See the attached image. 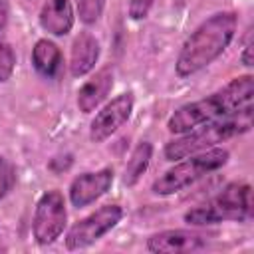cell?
<instances>
[{
  "label": "cell",
  "mask_w": 254,
  "mask_h": 254,
  "mask_svg": "<svg viewBox=\"0 0 254 254\" xmlns=\"http://www.w3.org/2000/svg\"><path fill=\"white\" fill-rule=\"evenodd\" d=\"M236 28L238 16L230 10H222L208 16L185 40L175 62V73L179 77H190L200 69L208 67L226 52V48L236 36Z\"/></svg>",
  "instance_id": "obj_1"
},
{
  "label": "cell",
  "mask_w": 254,
  "mask_h": 254,
  "mask_svg": "<svg viewBox=\"0 0 254 254\" xmlns=\"http://www.w3.org/2000/svg\"><path fill=\"white\" fill-rule=\"evenodd\" d=\"M252 127V111H244V113H236V115H228V117H220L208 123H202L183 135H179L177 139L169 141L163 149V155L167 161L175 163L181 161L189 155L206 151L210 147H216L218 143L246 133Z\"/></svg>",
  "instance_id": "obj_2"
},
{
  "label": "cell",
  "mask_w": 254,
  "mask_h": 254,
  "mask_svg": "<svg viewBox=\"0 0 254 254\" xmlns=\"http://www.w3.org/2000/svg\"><path fill=\"white\" fill-rule=\"evenodd\" d=\"M252 187L244 181H234L228 183L210 202L187 210L183 218L192 226H208L224 220L246 222L252 218Z\"/></svg>",
  "instance_id": "obj_3"
},
{
  "label": "cell",
  "mask_w": 254,
  "mask_h": 254,
  "mask_svg": "<svg viewBox=\"0 0 254 254\" xmlns=\"http://www.w3.org/2000/svg\"><path fill=\"white\" fill-rule=\"evenodd\" d=\"M228 157H230V153L222 147H210L206 151L189 155V157L181 159L175 167L165 171L159 179H155L151 185V190L159 196L175 194V192L190 187L204 175L214 173L220 167H224L228 163Z\"/></svg>",
  "instance_id": "obj_4"
},
{
  "label": "cell",
  "mask_w": 254,
  "mask_h": 254,
  "mask_svg": "<svg viewBox=\"0 0 254 254\" xmlns=\"http://www.w3.org/2000/svg\"><path fill=\"white\" fill-rule=\"evenodd\" d=\"M67 222V208L65 198L60 190H46L34 208L32 218V236L40 246L54 244L65 228Z\"/></svg>",
  "instance_id": "obj_5"
},
{
  "label": "cell",
  "mask_w": 254,
  "mask_h": 254,
  "mask_svg": "<svg viewBox=\"0 0 254 254\" xmlns=\"http://www.w3.org/2000/svg\"><path fill=\"white\" fill-rule=\"evenodd\" d=\"M123 208L119 204H103L85 218L77 220L65 234L67 250H83L97 240H101L107 232H111L123 218Z\"/></svg>",
  "instance_id": "obj_6"
},
{
  "label": "cell",
  "mask_w": 254,
  "mask_h": 254,
  "mask_svg": "<svg viewBox=\"0 0 254 254\" xmlns=\"http://www.w3.org/2000/svg\"><path fill=\"white\" fill-rule=\"evenodd\" d=\"M228 105L224 101V97L220 95V91L210 93L208 97L190 101L181 105L179 109H175L171 113V117L167 119V131L173 135H183L202 123L220 119V117H228Z\"/></svg>",
  "instance_id": "obj_7"
},
{
  "label": "cell",
  "mask_w": 254,
  "mask_h": 254,
  "mask_svg": "<svg viewBox=\"0 0 254 254\" xmlns=\"http://www.w3.org/2000/svg\"><path fill=\"white\" fill-rule=\"evenodd\" d=\"M133 105H135V97L131 91L119 93L111 101H107L89 123V139L93 143L107 141L115 131H119V127H123L129 121L133 113Z\"/></svg>",
  "instance_id": "obj_8"
},
{
  "label": "cell",
  "mask_w": 254,
  "mask_h": 254,
  "mask_svg": "<svg viewBox=\"0 0 254 254\" xmlns=\"http://www.w3.org/2000/svg\"><path fill=\"white\" fill-rule=\"evenodd\" d=\"M111 185H113V169L111 167H103V169L91 171V173H81L69 183V189H67L69 202L75 208L89 206L91 202L101 198L111 189Z\"/></svg>",
  "instance_id": "obj_9"
},
{
  "label": "cell",
  "mask_w": 254,
  "mask_h": 254,
  "mask_svg": "<svg viewBox=\"0 0 254 254\" xmlns=\"http://www.w3.org/2000/svg\"><path fill=\"white\" fill-rule=\"evenodd\" d=\"M206 248L202 234L185 228H171L155 232L147 238V250L155 254H177V252H198Z\"/></svg>",
  "instance_id": "obj_10"
},
{
  "label": "cell",
  "mask_w": 254,
  "mask_h": 254,
  "mask_svg": "<svg viewBox=\"0 0 254 254\" xmlns=\"http://www.w3.org/2000/svg\"><path fill=\"white\" fill-rule=\"evenodd\" d=\"M115 83V69L113 65H103L101 69H97L77 91V109L85 115L93 113L109 95V91L113 89Z\"/></svg>",
  "instance_id": "obj_11"
},
{
  "label": "cell",
  "mask_w": 254,
  "mask_h": 254,
  "mask_svg": "<svg viewBox=\"0 0 254 254\" xmlns=\"http://www.w3.org/2000/svg\"><path fill=\"white\" fill-rule=\"evenodd\" d=\"M99 54H101L99 40L87 30L79 32L71 42L69 64H67L69 75L71 77H83V75L91 73L97 60H99Z\"/></svg>",
  "instance_id": "obj_12"
},
{
  "label": "cell",
  "mask_w": 254,
  "mask_h": 254,
  "mask_svg": "<svg viewBox=\"0 0 254 254\" xmlns=\"http://www.w3.org/2000/svg\"><path fill=\"white\" fill-rule=\"evenodd\" d=\"M40 28L56 38H64L75 24V12L71 0H46L38 14Z\"/></svg>",
  "instance_id": "obj_13"
},
{
  "label": "cell",
  "mask_w": 254,
  "mask_h": 254,
  "mask_svg": "<svg viewBox=\"0 0 254 254\" xmlns=\"http://www.w3.org/2000/svg\"><path fill=\"white\" fill-rule=\"evenodd\" d=\"M32 65L44 79H56L64 67V56L56 42L42 38L32 48Z\"/></svg>",
  "instance_id": "obj_14"
},
{
  "label": "cell",
  "mask_w": 254,
  "mask_h": 254,
  "mask_svg": "<svg viewBox=\"0 0 254 254\" xmlns=\"http://www.w3.org/2000/svg\"><path fill=\"white\" fill-rule=\"evenodd\" d=\"M151 159H153V145L149 141L137 143L135 149L131 151L129 161H127L125 171H123V183H125V187H135L141 181V177L147 173V169L151 165Z\"/></svg>",
  "instance_id": "obj_15"
},
{
  "label": "cell",
  "mask_w": 254,
  "mask_h": 254,
  "mask_svg": "<svg viewBox=\"0 0 254 254\" xmlns=\"http://www.w3.org/2000/svg\"><path fill=\"white\" fill-rule=\"evenodd\" d=\"M77 4V16L85 26L95 24L105 8V0H75Z\"/></svg>",
  "instance_id": "obj_16"
},
{
  "label": "cell",
  "mask_w": 254,
  "mask_h": 254,
  "mask_svg": "<svg viewBox=\"0 0 254 254\" xmlns=\"http://www.w3.org/2000/svg\"><path fill=\"white\" fill-rule=\"evenodd\" d=\"M16 67V54L8 42H0V83H6Z\"/></svg>",
  "instance_id": "obj_17"
},
{
  "label": "cell",
  "mask_w": 254,
  "mask_h": 254,
  "mask_svg": "<svg viewBox=\"0 0 254 254\" xmlns=\"http://www.w3.org/2000/svg\"><path fill=\"white\" fill-rule=\"evenodd\" d=\"M14 185H16V169L4 155H0V200L8 196Z\"/></svg>",
  "instance_id": "obj_18"
},
{
  "label": "cell",
  "mask_w": 254,
  "mask_h": 254,
  "mask_svg": "<svg viewBox=\"0 0 254 254\" xmlns=\"http://www.w3.org/2000/svg\"><path fill=\"white\" fill-rule=\"evenodd\" d=\"M153 2L155 0H129V6H127V14L131 20L139 22V20H145L153 8Z\"/></svg>",
  "instance_id": "obj_19"
},
{
  "label": "cell",
  "mask_w": 254,
  "mask_h": 254,
  "mask_svg": "<svg viewBox=\"0 0 254 254\" xmlns=\"http://www.w3.org/2000/svg\"><path fill=\"white\" fill-rule=\"evenodd\" d=\"M252 50H254V42H252V38H248L246 44H244V50H242V54H240V62H242L246 67H252V65H254Z\"/></svg>",
  "instance_id": "obj_20"
},
{
  "label": "cell",
  "mask_w": 254,
  "mask_h": 254,
  "mask_svg": "<svg viewBox=\"0 0 254 254\" xmlns=\"http://www.w3.org/2000/svg\"><path fill=\"white\" fill-rule=\"evenodd\" d=\"M8 18H10V2L0 0V36L8 26Z\"/></svg>",
  "instance_id": "obj_21"
}]
</instances>
